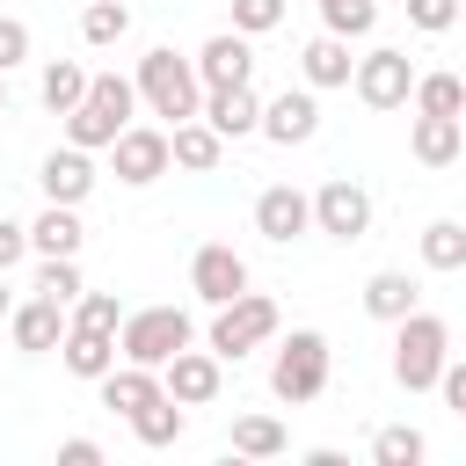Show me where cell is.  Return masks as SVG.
<instances>
[{
    "mask_svg": "<svg viewBox=\"0 0 466 466\" xmlns=\"http://www.w3.org/2000/svg\"><path fill=\"white\" fill-rule=\"evenodd\" d=\"M36 299H80V269H73V255H44V269H36Z\"/></svg>",
    "mask_w": 466,
    "mask_h": 466,
    "instance_id": "cell-30",
    "label": "cell"
},
{
    "mask_svg": "<svg viewBox=\"0 0 466 466\" xmlns=\"http://www.w3.org/2000/svg\"><path fill=\"white\" fill-rule=\"evenodd\" d=\"M22 248H29V226L0 218V269H15V262H22Z\"/></svg>",
    "mask_w": 466,
    "mask_h": 466,
    "instance_id": "cell-38",
    "label": "cell"
},
{
    "mask_svg": "<svg viewBox=\"0 0 466 466\" xmlns=\"http://www.w3.org/2000/svg\"><path fill=\"white\" fill-rule=\"evenodd\" d=\"M131 102H138V87H131V80H116V73L87 80V102L66 116L73 146H116V131L131 124Z\"/></svg>",
    "mask_w": 466,
    "mask_h": 466,
    "instance_id": "cell-1",
    "label": "cell"
},
{
    "mask_svg": "<svg viewBox=\"0 0 466 466\" xmlns=\"http://www.w3.org/2000/svg\"><path fill=\"white\" fill-rule=\"evenodd\" d=\"M408 146H415V160H422V167H444V160H459V116H430V109H422Z\"/></svg>",
    "mask_w": 466,
    "mask_h": 466,
    "instance_id": "cell-19",
    "label": "cell"
},
{
    "mask_svg": "<svg viewBox=\"0 0 466 466\" xmlns=\"http://www.w3.org/2000/svg\"><path fill=\"white\" fill-rule=\"evenodd\" d=\"M131 430H138L146 444H175V437H182V400H175V393H160V400H146V408L131 415Z\"/></svg>",
    "mask_w": 466,
    "mask_h": 466,
    "instance_id": "cell-26",
    "label": "cell"
},
{
    "mask_svg": "<svg viewBox=\"0 0 466 466\" xmlns=\"http://www.w3.org/2000/svg\"><path fill=\"white\" fill-rule=\"evenodd\" d=\"M306 80H313V87H335V80H350V51H342V36H335V29L306 44Z\"/></svg>",
    "mask_w": 466,
    "mask_h": 466,
    "instance_id": "cell-23",
    "label": "cell"
},
{
    "mask_svg": "<svg viewBox=\"0 0 466 466\" xmlns=\"http://www.w3.org/2000/svg\"><path fill=\"white\" fill-rule=\"evenodd\" d=\"M0 109H7V80H0Z\"/></svg>",
    "mask_w": 466,
    "mask_h": 466,
    "instance_id": "cell-42",
    "label": "cell"
},
{
    "mask_svg": "<svg viewBox=\"0 0 466 466\" xmlns=\"http://www.w3.org/2000/svg\"><path fill=\"white\" fill-rule=\"evenodd\" d=\"M284 0H233V29H277Z\"/></svg>",
    "mask_w": 466,
    "mask_h": 466,
    "instance_id": "cell-35",
    "label": "cell"
},
{
    "mask_svg": "<svg viewBox=\"0 0 466 466\" xmlns=\"http://www.w3.org/2000/svg\"><path fill=\"white\" fill-rule=\"evenodd\" d=\"M371 451H379L386 466H415V459H422V437H415V430H379Z\"/></svg>",
    "mask_w": 466,
    "mask_h": 466,
    "instance_id": "cell-34",
    "label": "cell"
},
{
    "mask_svg": "<svg viewBox=\"0 0 466 466\" xmlns=\"http://www.w3.org/2000/svg\"><path fill=\"white\" fill-rule=\"evenodd\" d=\"M58 459H66V466H95V459H102V451H95V444H87V437H73V444H58Z\"/></svg>",
    "mask_w": 466,
    "mask_h": 466,
    "instance_id": "cell-40",
    "label": "cell"
},
{
    "mask_svg": "<svg viewBox=\"0 0 466 466\" xmlns=\"http://www.w3.org/2000/svg\"><path fill=\"white\" fill-rule=\"evenodd\" d=\"M0 277H7V269H0ZM0 313H7V284H0Z\"/></svg>",
    "mask_w": 466,
    "mask_h": 466,
    "instance_id": "cell-41",
    "label": "cell"
},
{
    "mask_svg": "<svg viewBox=\"0 0 466 466\" xmlns=\"http://www.w3.org/2000/svg\"><path fill=\"white\" fill-rule=\"evenodd\" d=\"M87 182H95V167H87V153H80V146H66V153H51V160H44V189H51V204H80V197H87Z\"/></svg>",
    "mask_w": 466,
    "mask_h": 466,
    "instance_id": "cell-17",
    "label": "cell"
},
{
    "mask_svg": "<svg viewBox=\"0 0 466 466\" xmlns=\"http://www.w3.org/2000/svg\"><path fill=\"white\" fill-rule=\"evenodd\" d=\"M320 15H328V29H335V36H357V29H371V15H379V7H371V0H320Z\"/></svg>",
    "mask_w": 466,
    "mask_h": 466,
    "instance_id": "cell-33",
    "label": "cell"
},
{
    "mask_svg": "<svg viewBox=\"0 0 466 466\" xmlns=\"http://www.w3.org/2000/svg\"><path fill=\"white\" fill-rule=\"evenodd\" d=\"M44 102H51L58 116H73V109L87 102V73H80L73 58H58V66H44Z\"/></svg>",
    "mask_w": 466,
    "mask_h": 466,
    "instance_id": "cell-24",
    "label": "cell"
},
{
    "mask_svg": "<svg viewBox=\"0 0 466 466\" xmlns=\"http://www.w3.org/2000/svg\"><path fill=\"white\" fill-rule=\"evenodd\" d=\"M116 342H124V357H131V364H167L175 350H189V313H182V306H146V313H124Z\"/></svg>",
    "mask_w": 466,
    "mask_h": 466,
    "instance_id": "cell-2",
    "label": "cell"
},
{
    "mask_svg": "<svg viewBox=\"0 0 466 466\" xmlns=\"http://www.w3.org/2000/svg\"><path fill=\"white\" fill-rule=\"evenodd\" d=\"M15 342H22V350H51V342H66L58 299H29V306L15 313Z\"/></svg>",
    "mask_w": 466,
    "mask_h": 466,
    "instance_id": "cell-20",
    "label": "cell"
},
{
    "mask_svg": "<svg viewBox=\"0 0 466 466\" xmlns=\"http://www.w3.org/2000/svg\"><path fill=\"white\" fill-rule=\"evenodd\" d=\"M189 284H197V299L226 306V299H240V291H248V262H240L226 240H204V248L189 255Z\"/></svg>",
    "mask_w": 466,
    "mask_h": 466,
    "instance_id": "cell-7",
    "label": "cell"
},
{
    "mask_svg": "<svg viewBox=\"0 0 466 466\" xmlns=\"http://www.w3.org/2000/svg\"><path fill=\"white\" fill-rule=\"evenodd\" d=\"M29 240H36L44 255H73V248H80V218H73L66 204H51V211L29 226Z\"/></svg>",
    "mask_w": 466,
    "mask_h": 466,
    "instance_id": "cell-27",
    "label": "cell"
},
{
    "mask_svg": "<svg viewBox=\"0 0 466 466\" xmlns=\"http://www.w3.org/2000/svg\"><path fill=\"white\" fill-rule=\"evenodd\" d=\"M73 328H124V313H116V299L109 291H80V306H73Z\"/></svg>",
    "mask_w": 466,
    "mask_h": 466,
    "instance_id": "cell-32",
    "label": "cell"
},
{
    "mask_svg": "<svg viewBox=\"0 0 466 466\" xmlns=\"http://www.w3.org/2000/svg\"><path fill=\"white\" fill-rule=\"evenodd\" d=\"M444 400L466 415V364H444Z\"/></svg>",
    "mask_w": 466,
    "mask_h": 466,
    "instance_id": "cell-39",
    "label": "cell"
},
{
    "mask_svg": "<svg viewBox=\"0 0 466 466\" xmlns=\"http://www.w3.org/2000/svg\"><path fill=\"white\" fill-rule=\"evenodd\" d=\"M422 262H430V269H459V262H466V226L437 218V226L422 233Z\"/></svg>",
    "mask_w": 466,
    "mask_h": 466,
    "instance_id": "cell-29",
    "label": "cell"
},
{
    "mask_svg": "<svg viewBox=\"0 0 466 466\" xmlns=\"http://www.w3.org/2000/svg\"><path fill=\"white\" fill-rule=\"evenodd\" d=\"M80 29H87V44H116V36L131 29V15H124V0H87Z\"/></svg>",
    "mask_w": 466,
    "mask_h": 466,
    "instance_id": "cell-31",
    "label": "cell"
},
{
    "mask_svg": "<svg viewBox=\"0 0 466 466\" xmlns=\"http://www.w3.org/2000/svg\"><path fill=\"white\" fill-rule=\"evenodd\" d=\"M444 320L437 313H408L400 320V342H393V379L400 386H430V379H444Z\"/></svg>",
    "mask_w": 466,
    "mask_h": 466,
    "instance_id": "cell-4",
    "label": "cell"
},
{
    "mask_svg": "<svg viewBox=\"0 0 466 466\" xmlns=\"http://www.w3.org/2000/svg\"><path fill=\"white\" fill-rule=\"evenodd\" d=\"M408 22L415 29H451L459 22V0H408Z\"/></svg>",
    "mask_w": 466,
    "mask_h": 466,
    "instance_id": "cell-36",
    "label": "cell"
},
{
    "mask_svg": "<svg viewBox=\"0 0 466 466\" xmlns=\"http://www.w3.org/2000/svg\"><path fill=\"white\" fill-rule=\"evenodd\" d=\"M167 160H175L167 131H146V124H124V131H116V175H124V182H153Z\"/></svg>",
    "mask_w": 466,
    "mask_h": 466,
    "instance_id": "cell-9",
    "label": "cell"
},
{
    "mask_svg": "<svg viewBox=\"0 0 466 466\" xmlns=\"http://www.w3.org/2000/svg\"><path fill=\"white\" fill-rule=\"evenodd\" d=\"M313 218H320V233H335V240H357V233L371 226V197H364L357 182H328V189L313 197Z\"/></svg>",
    "mask_w": 466,
    "mask_h": 466,
    "instance_id": "cell-10",
    "label": "cell"
},
{
    "mask_svg": "<svg viewBox=\"0 0 466 466\" xmlns=\"http://www.w3.org/2000/svg\"><path fill=\"white\" fill-rule=\"evenodd\" d=\"M138 95H146L160 116H175V124L204 109L197 73H189V58H175V51H146V58H138Z\"/></svg>",
    "mask_w": 466,
    "mask_h": 466,
    "instance_id": "cell-3",
    "label": "cell"
},
{
    "mask_svg": "<svg viewBox=\"0 0 466 466\" xmlns=\"http://www.w3.org/2000/svg\"><path fill=\"white\" fill-rule=\"evenodd\" d=\"M408 87H415L408 51H371V58L357 66V95H364L371 109H400V102H408Z\"/></svg>",
    "mask_w": 466,
    "mask_h": 466,
    "instance_id": "cell-8",
    "label": "cell"
},
{
    "mask_svg": "<svg viewBox=\"0 0 466 466\" xmlns=\"http://www.w3.org/2000/svg\"><path fill=\"white\" fill-rule=\"evenodd\" d=\"M204 116H211L226 138H240V131H255V124H262V102H255V87H248V80H233V87H211Z\"/></svg>",
    "mask_w": 466,
    "mask_h": 466,
    "instance_id": "cell-13",
    "label": "cell"
},
{
    "mask_svg": "<svg viewBox=\"0 0 466 466\" xmlns=\"http://www.w3.org/2000/svg\"><path fill=\"white\" fill-rule=\"evenodd\" d=\"M262 335H277V299H262V291L226 299L218 320H211V350H218V357H248Z\"/></svg>",
    "mask_w": 466,
    "mask_h": 466,
    "instance_id": "cell-5",
    "label": "cell"
},
{
    "mask_svg": "<svg viewBox=\"0 0 466 466\" xmlns=\"http://www.w3.org/2000/svg\"><path fill=\"white\" fill-rule=\"evenodd\" d=\"M66 371H80V379H102L109 364H116V335L109 328H66Z\"/></svg>",
    "mask_w": 466,
    "mask_h": 466,
    "instance_id": "cell-15",
    "label": "cell"
},
{
    "mask_svg": "<svg viewBox=\"0 0 466 466\" xmlns=\"http://www.w3.org/2000/svg\"><path fill=\"white\" fill-rule=\"evenodd\" d=\"M415 109L459 116V109H466V80H459V73H422V80H415Z\"/></svg>",
    "mask_w": 466,
    "mask_h": 466,
    "instance_id": "cell-25",
    "label": "cell"
},
{
    "mask_svg": "<svg viewBox=\"0 0 466 466\" xmlns=\"http://www.w3.org/2000/svg\"><path fill=\"white\" fill-rule=\"evenodd\" d=\"M248 66H255V58H248V44H240V36H211V44L197 51V73H204L211 87H233V80H248Z\"/></svg>",
    "mask_w": 466,
    "mask_h": 466,
    "instance_id": "cell-18",
    "label": "cell"
},
{
    "mask_svg": "<svg viewBox=\"0 0 466 466\" xmlns=\"http://www.w3.org/2000/svg\"><path fill=\"white\" fill-rule=\"evenodd\" d=\"M269 386H277L284 400H313V393L328 386V342H320L313 328H299V335L277 350V371H269Z\"/></svg>",
    "mask_w": 466,
    "mask_h": 466,
    "instance_id": "cell-6",
    "label": "cell"
},
{
    "mask_svg": "<svg viewBox=\"0 0 466 466\" xmlns=\"http://www.w3.org/2000/svg\"><path fill=\"white\" fill-rule=\"evenodd\" d=\"M459 15H466V7H459Z\"/></svg>",
    "mask_w": 466,
    "mask_h": 466,
    "instance_id": "cell-43",
    "label": "cell"
},
{
    "mask_svg": "<svg viewBox=\"0 0 466 466\" xmlns=\"http://www.w3.org/2000/svg\"><path fill=\"white\" fill-rule=\"evenodd\" d=\"M167 393H175L182 408L211 400V393H218V350H175V357H167Z\"/></svg>",
    "mask_w": 466,
    "mask_h": 466,
    "instance_id": "cell-11",
    "label": "cell"
},
{
    "mask_svg": "<svg viewBox=\"0 0 466 466\" xmlns=\"http://www.w3.org/2000/svg\"><path fill=\"white\" fill-rule=\"evenodd\" d=\"M364 306H371L379 320H408V313H415V284H408L400 269H379V277L364 284Z\"/></svg>",
    "mask_w": 466,
    "mask_h": 466,
    "instance_id": "cell-22",
    "label": "cell"
},
{
    "mask_svg": "<svg viewBox=\"0 0 466 466\" xmlns=\"http://www.w3.org/2000/svg\"><path fill=\"white\" fill-rule=\"evenodd\" d=\"M160 393H167V386L153 379V364H124V371L109 364V371H102V400H109V408H124V415H138V408H146V400H160Z\"/></svg>",
    "mask_w": 466,
    "mask_h": 466,
    "instance_id": "cell-16",
    "label": "cell"
},
{
    "mask_svg": "<svg viewBox=\"0 0 466 466\" xmlns=\"http://www.w3.org/2000/svg\"><path fill=\"white\" fill-rule=\"evenodd\" d=\"M313 124H320V109H313V95H277L269 109H262V131L277 138V146H299V138H313Z\"/></svg>",
    "mask_w": 466,
    "mask_h": 466,
    "instance_id": "cell-14",
    "label": "cell"
},
{
    "mask_svg": "<svg viewBox=\"0 0 466 466\" xmlns=\"http://www.w3.org/2000/svg\"><path fill=\"white\" fill-rule=\"evenodd\" d=\"M233 451H248V459L284 451V422H277V415H240V422H233Z\"/></svg>",
    "mask_w": 466,
    "mask_h": 466,
    "instance_id": "cell-28",
    "label": "cell"
},
{
    "mask_svg": "<svg viewBox=\"0 0 466 466\" xmlns=\"http://www.w3.org/2000/svg\"><path fill=\"white\" fill-rule=\"evenodd\" d=\"M306 218H313V204H306L299 189H284V182L255 197V226H262L269 240H291V233H306Z\"/></svg>",
    "mask_w": 466,
    "mask_h": 466,
    "instance_id": "cell-12",
    "label": "cell"
},
{
    "mask_svg": "<svg viewBox=\"0 0 466 466\" xmlns=\"http://www.w3.org/2000/svg\"><path fill=\"white\" fill-rule=\"evenodd\" d=\"M218 138H226V131H218L211 116H204V124H189V116H182L167 146H175V160H182V167H218Z\"/></svg>",
    "mask_w": 466,
    "mask_h": 466,
    "instance_id": "cell-21",
    "label": "cell"
},
{
    "mask_svg": "<svg viewBox=\"0 0 466 466\" xmlns=\"http://www.w3.org/2000/svg\"><path fill=\"white\" fill-rule=\"evenodd\" d=\"M22 51H29V29H22V22H7V15H0V73H7V66H15V58H22Z\"/></svg>",
    "mask_w": 466,
    "mask_h": 466,
    "instance_id": "cell-37",
    "label": "cell"
}]
</instances>
